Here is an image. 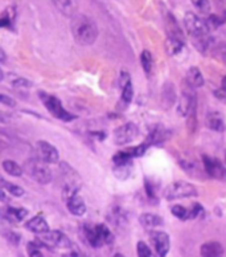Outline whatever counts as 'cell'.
Masks as SVG:
<instances>
[{"label": "cell", "mask_w": 226, "mask_h": 257, "mask_svg": "<svg viewBox=\"0 0 226 257\" xmlns=\"http://www.w3.org/2000/svg\"><path fill=\"white\" fill-rule=\"evenodd\" d=\"M98 27L91 18L86 15H76L72 19V35L80 45H93L98 39Z\"/></svg>", "instance_id": "obj_1"}, {"label": "cell", "mask_w": 226, "mask_h": 257, "mask_svg": "<svg viewBox=\"0 0 226 257\" xmlns=\"http://www.w3.org/2000/svg\"><path fill=\"white\" fill-rule=\"evenodd\" d=\"M198 192L197 188L194 187L193 184L185 180H176L172 182L164 188L163 191V196L165 200L172 202V200H177V199H184V198H196Z\"/></svg>", "instance_id": "obj_2"}, {"label": "cell", "mask_w": 226, "mask_h": 257, "mask_svg": "<svg viewBox=\"0 0 226 257\" xmlns=\"http://www.w3.org/2000/svg\"><path fill=\"white\" fill-rule=\"evenodd\" d=\"M39 98L41 99V102L44 103V106L47 107V110L53 115L55 118L60 119V121L64 122H70L74 121L77 118V115L69 113L66 110L65 107L62 106L61 101H60L57 97L52 96L49 93L45 92H39Z\"/></svg>", "instance_id": "obj_3"}, {"label": "cell", "mask_w": 226, "mask_h": 257, "mask_svg": "<svg viewBox=\"0 0 226 257\" xmlns=\"http://www.w3.org/2000/svg\"><path fill=\"white\" fill-rule=\"evenodd\" d=\"M184 28L193 40L209 36V28L205 20H202L193 12H186L184 16Z\"/></svg>", "instance_id": "obj_4"}, {"label": "cell", "mask_w": 226, "mask_h": 257, "mask_svg": "<svg viewBox=\"0 0 226 257\" xmlns=\"http://www.w3.org/2000/svg\"><path fill=\"white\" fill-rule=\"evenodd\" d=\"M60 170H61L64 183H65V186H64V198L66 200L70 196L78 194V190L81 187L80 175L69 165H66V163H61Z\"/></svg>", "instance_id": "obj_5"}, {"label": "cell", "mask_w": 226, "mask_h": 257, "mask_svg": "<svg viewBox=\"0 0 226 257\" xmlns=\"http://www.w3.org/2000/svg\"><path fill=\"white\" fill-rule=\"evenodd\" d=\"M39 246H47V248H61V249H69L73 246L70 239L61 231H49L45 235H41V239L37 240Z\"/></svg>", "instance_id": "obj_6"}, {"label": "cell", "mask_w": 226, "mask_h": 257, "mask_svg": "<svg viewBox=\"0 0 226 257\" xmlns=\"http://www.w3.org/2000/svg\"><path fill=\"white\" fill-rule=\"evenodd\" d=\"M139 128L134 122H127L114 130L113 140L117 146H126L138 137Z\"/></svg>", "instance_id": "obj_7"}, {"label": "cell", "mask_w": 226, "mask_h": 257, "mask_svg": "<svg viewBox=\"0 0 226 257\" xmlns=\"http://www.w3.org/2000/svg\"><path fill=\"white\" fill-rule=\"evenodd\" d=\"M201 161H202V167H204L205 174L209 178L218 180L226 179V167L223 166L222 162L215 158H211L209 155H202Z\"/></svg>", "instance_id": "obj_8"}, {"label": "cell", "mask_w": 226, "mask_h": 257, "mask_svg": "<svg viewBox=\"0 0 226 257\" xmlns=\"http://www.w3.org/2000/svg\"><path fill=\"white\" fill-rule=\"evenodd\" d=\"M27 171L30 174L33 179L36 180L37 183L40 184H48L52 180V173L51 170L48 169V166L44 162L39 161H31L27 163Z\"/></svg>", "instance_id": "obj_9"}, {"label": "cell", "mask_w": 226, "mask_h": 257, "mask_svg": "<svg viewBox=\"0 0 226 257\" xmlns=\"http://www.w3.org/2000/svg\"><path fill=\"white\" fill-rule=\"evenodd\" d=\"M150 240L157 257H167L171 249V239L164 231H152L150 233Z\"/></svg>", "instance_id": "obj_10"}, {"label": "cell", "mask_w": 226, "mask_h": 257, "mask_svg": "<svg viewBox=\"0 0 226 257\" xmlns=\"http://www.w3.org/2000/svg\"><path fill=\"white\" fill-rule=\"evenodd\" d=\"M36 150H37V157L41 162L44 163H57L60 159V154L57 149L53 145L48 144L45 141H39L36 144Z\"/></svg>", "instance_id": "obj_11"}, {"label": "cell", "mask_w": 226, "mask_h": 257, "mask_svg": "<svg viewBox=\"0 0 226 257\" xmlns=\"http://www.w3.org/2000/svg\"><path fill=\"white\" fill-rule=\"evenodd\" d=\"M177 162H179L180 167H181L182 171H185L186 174H189L190 177H196L198 179L202 180L204 175H206L204 171V167H200V165L194 161L192 157H180L177 158Z\"/></svg>", "instance_id": "obj_12"}, {"label": "cell", "mask_w": 226, "mask_h": 257, "mask_svg": "<svg viewBox=\"0 0 226 257\" xmlns=\"http://www.w3.org/2000/svg\"><path fill=\"white\" fill-rule=\"evenodd\" d=\"M169 136H171V132L168 128L161 125H156L151 128L150 134L146 137V140L150 142L151 146H157V145L164 144L169 138Z\"/></svg>", "instance_id": "obj_13"}, {"label": "cell", "mask_w": 226, "mask_h": 257, "mask_svg": "<svg viewBox=\"0 0 226 257\" xmlns=\"http://www.w3.org/2000/svg\"><path fill=\"white\" fill-rule=\"evenodd\" d=\"M0 216L11 223H20L28 216L26 208H15V207H4L0 209Z\"/></svg>", "instance_id": "obj_14"}, {"label": "cell", "mask_w": 226, "mask_h": 257, "mask_svg": "<svg viewBox=\"0 0 226 257\" xmlns=\"http://www.w3.org/2000/svg\"><path fill=\"white\" fill-rule=\"evenodd\" d=\"M200 254L201 257H223L225 249L221 242L208 241L200 246Z\"/></svg>", "instance_id": "obj_15"}, {"label": "cell", "mask_w": 226, "mask_h": 257, "mask_svg": "<svg viewBox=\"0 0 226 257\" xmlns=\"http://www.w3.org/2000/svg\"><path fill=\"white\" fill-rule=\"evenodd\" d=\"M26 228L28 231L33 232V233H37V235H45V233H48V232L51 231L47 220H45L41 215L33 216L31 220L27 221Z\"/></svg>", "instance_id": "obj_16"}, {"label": "cell", "mask_w": 226, "mask_h": 257, "mask_svg": "<svg viewBox=\"0 0 226 257\" xmlns=\"http://www.w3.org/2000/svg\"><path fill=\"white\" fill-rule=\"evenodd\" d=\"M66 207L69 209V212L74 216H84L86 213V204H85L84 199L81 198L78 194L66 199Z\"/></svg>", "instance_id": "obj_17"}, {"label": "cell", "mask_w": 226, "mask_h": 257, "mask_svg": "<svg viewBox=\"0 0 226 257\" xmlns=\"http://www.w3.org/2000/svg\"><path fill=\"white\" fill-rule=\"evenodd\" d=\"M53 3L62 15L69 16V18L77 15V10H78L77 0H53Z\"/></svg>", "instance_id": "obj_18"}, {"label": "cell", "mask_w": 226, "mask_h": 257, "mask_svg": "<svg viewBox=\"0 0 226 257\" xmlns=\"http://www.w3.org/2000/svg\"><path fill=\"white\" fill-rule=\"evenodd\" d=\"M139 223L144 228H147V229H153V228L161 227V225L164 224V219L156 215V213L146 212L139 216Z\"/></svg>", "instance_id": "obj_19"}, {"label": "cell", "mask_w": 226, "mask_h": 257, "mask_svg": "<svg viewBox=\"0 0 226 257\" xmlns=\"http://www.w3.org/2000/svg\"><path fill=\"white\" fill-rule=\"evenodd\" d=\"M165 28H167L168 36L177 37V39L184 40V33H182L181 27L179 26V23H177L175 16L169 14V12L165 15Z\"/></svg>", "instance_id": "obj_20"}, {"label": "cell", "mask_w": 226, "mask_h": 257, "mask_svg": "<svg viewBox=\"0 0 226 257\" xmlns=\"http://www.w3.org/2000/svg\"><path fill=\"white\" fill-rule=\"evenodd\" d=\"M185 81L188 84L192 86V88L197 89V88H201V86H204L205 84V78L201 73V70L197 68V66H190L188 72H186V77Z\"/></svg>", "instance_id": "obj_21"}, {"label": "cell", "mask_w": 226, "mask_h": 257, "mask_svg": "<svg viewBox=\"0 0 226 257\" xmlns=\"http://www.w3.org/2000/svg\"><path fill=\"white\" fill-rule=\"evenodd\" d=\"M84 235L86 241L89 242V245L93 246V248H101V246H103V242L101 240V237H99L98 231H97L95 225H84Z\"/></svg>", "instance_id": "obj_22"}, {"label": "cell", "mask_w": 226, "mask_h": 257, "mask_svg": "<svg viewBox=\"0 0 226 257\" xmlns=\"http://www.w3.org/2000/svg\"><path fill=\"white\" fill-rule=\"evenodd\" d=\"M206 122H208L209 128H211L213 132H225V121H223L222 114L218 113V111H209L208 115H206Z\"/></svg>", "instance_id": "obj_23"}, {"label": "cell", "mask_w": 226, "mask_h": 257, "mask_svg": "<svg viewBox=\"0 0 226 257\" xmlns=\"http://www.w3.org/2000/svg\"><path fill=\"white\" fill-rule=\"evenodd\" d=\"M164 48L167 55L169 56H176L179 55L180 52L184 49V40L177 39V37H171L168 36L167 40L164 43Z\"/></svg>", "instance_id": "obj_24"}, {"label": "cell", "mask_w": 226, "mask_h": 257, "mask_svg": "<svg viewBox=\"0 0 226 257\" xmlns=\"http://www.w3.org/2000/svg\"><path fill=\"white\" fill-rule=\"evenodd\" d=\"M0 188L6 190L8 194H11L12 196H16V198H20V196L24 195V190L20 186H18L15 183H11V182H7L3 177H0Z\"/></svg>", "instance_id": "obj_25"}, {"label": "cell", "mask_w": 226, "mask_h": 257, "mask_svg": "<svg viewBox=\"0 0 226 257\" xmlns=\"http://www.w3.org/2000/svg\"><path fill=\"white\" fill-rule=\"evenodd\" d=\"M97 231H98V235L102 240L103 245H110V244H113L114 240H115V236L111 231H110V228L105 224H97Z\"/></svg>", "instance_id": "obj_26"}, {"label": "cell", "mask_w": 226, "mask_h": 257, "mask_svg": "<svg viewBox=\"0 0 226 257\" xmlns=\"http://www.w3.org/2000/svg\"><path fill=\"white\" fill-rule=\"evenodd\" d=\"M132 159L134 157L128 150L118 151L117 154H114L113 163L114 166H123V165H132Z\"/></svg>", "instance_id": "obj_27"}, {"label": "cell", "mask_w": 226, "mask_h": 257, "mask_svg": "<svg viewBox=\"0 0 226 257\" xmlns=\"http://www.w3.org/2000/svg\"><path fill=\"white\" fill-rule=\"evenodd\" d=\"M2 167H3L4 171L7 174H10L11 177H22L23 175V169L14 161H10V159L4 161L3 163H2Z\"/></svg>", "instance_id": "obj_28"}, {"label": "cell", "mask_w": 226, "mask_h": 257, "mask_svg": "<svg viewBox=\"0 0 226 257\" xmlns=\"http://www.w3.org/2000/svg\"><path fill=\"white\" fill-rule=\"evenodd\" d=\"M16 18V10L15 7H8L6 11L3 12V15L0 18V28H4V27H11L14 20Z\"/></svg>", "instance_id": "obj_29"}, {"label": "cell", "mask_w": 226, "mask_h": 257, "mask_svg": "<svg viewBox=\"0 0 226 257\" xmlns=\"http://www.w3.org/2000/svg\"><path fill=\"white\" fill-rule=\"evenodd\" d=\"M121 90H122V94H121L122 105L127 106L128 103H131L132 98H134V85H132V81H130L127 85H124Z\"/></svg>", "instance_id": "obj_30"}, {"label": "cell", "mask_w": 226, "mask_h": 257, "mask_svg": "<svg viewBox=\"0 0 226 257\" xmlns=\"http://www.w3.org/2000/svg\"><path fill=\"white\" fill-rule=\"evenodd\" d=\"M176 101V94H175V88L172 86L169 82L163 89V102L165 103V106L169 107L172 103H175Z\"/></svg>", "instance_id": "obj_31"}, {"label": "cell", "mask_w": 226, "mask_h": 257, "mask_svg": "<svg viewBox=\"0 0 226 257\" xmlns=\"http://www.w3.org/2000/svg\"><path fill=\"white\" fill-rule=\"evenodd\" d=\"M140 65H142L144 73L148 76L152 70V55H151L150 51H143L140 53Z\"/></svg>", "instance_id": "obj_32"}, {"label": "cell", "mask_w": 226, "mask_h": 257, "mask_svg": "<svg viewBox=\"0 0 226 257\" xmlns=\"http://www.w3.org/2000/svg\"><path fill=\"white\" fill-rule=\"evenodd\" d=\"M132 171V165H123V166H114L113 173L118 179L124 180L127 179L131 175Z\"/></svg>", "instance_id": "obj_33"}, {"label": "cell", "mask_w": 226, "mask_h": 257, "mask_svg": "<svg viewBox=\"0 0 226 257\" xmlns=\"http://www.w3.org/2000/svg\"><path fill=\"white\" fill-rule=\"evenodd\" d=\"M136 253H138V257H157L156 253L151 249V246L144 241H138Z\"/></svg>", "instance_id": "obj_34"}, {"label": "cell", "mask_w": 226, "mask_h": 257, "mask_svg": "<svg viewBox=\"0 0 226 257\" xmlns=\"http://www.w3.org/2000/svg\"><path fill=\"white\" fill-rule=\"evenodd\" d=\"M171 213L175 217H177L179 220L186 221L189 220V215H188V208L181 204H175V206L171 208Z\"/></svg>", "instance_id": "obj_35"}, {"label": "cell", "mask_w": 226, "mask_h": 257, "mask_svg": "<svg viewBox=\"0 0 226 257\" xmlns=\"http://www.w3.org/2000/svg\"><path fill=\"white\" fill-rule=\"evenodd\" d=\"M144 190H146L147 198L150 199V200H157L156 186H155L152 180H150L148 178L144 179Z\"/></svg>", "instance_id": "obj_36"}, {"label": "cell", "mask_w": 226, "mask_h": 257, "mask_svg": "<svg viewBox=\"0 0 226 257\" xmlns=\"http://www.w3.org/2000/svg\"><path fill=\"white\" fill-rule=\"evenodd\" d=\"M205 23H206L209 31H213L222 26L223 23H225V20H223V18H221V16L218 15H209L208 19L205 20Z\"/></svg>", "instance_id": "obj_37"}, {"label": "cell", "mask_w": 226, "mask_h": 257, "mask_svg": "<svg viewBox=\"0 0 226 257\" xmlns=\"http://www.w3.org/2000/svg\"><path fill=\"white\" fill-rule=\"evenodd\" d=\"M197 11L201 14H209L210 12V3L209 0H190Z\"/></svg>", "instance_id": "obj_38"}, {"label": "cell", "mask_w": 226, "mask_h": 257, "mask_svg": "<svg viewBox=\"0 0 226 257\" xmlns=\"http://www.w3.org/2000/svg\"><path fill=\"white\" fill-rule=\"evenodd\" d=\"M202 212H204V208H202V206H201L200 203H193V204H190V207L188 208L189 220H194V219H197V217L200 216Z\"/></svg>", "instance_id": "obj_39"}, {"label": "cell", "mask_w": 226, "mask_h": 257, "mask_svg": "<svg viewBox=\"0 0 226 257\" xmlns=\"http://www.w3.org/2000/svg\"><path fill=\"white\" fill-rule=\"evenodd\" d=\"M27 252H28V256L30 257H44L43 252L40 250V246H39V244L36 241L28 242Z\"/></svg>", "instance_id": "obj_40"}, {"label": "cell", "mask_w": 226, "mask_h": 257, "mask_svg": "<svg viewBox=\"0 0 226 257\" xmlns=\"http://www.w3.org/2000/svg\"><path fill=\"white\" fill-rule=\"evenodd\" d=\"M3 236L4 239L7 240L8 242L14 244V245H18L19 242H20V240H22V236L18 235V233L14 231H3Z\"/></svg>", "instance_id": "obj_41"}, {"label": "cell", "mask_w": 226, "mask_h": 257, "mask_svg": "<svg viewBox=\"0 0 226 257\" xmlns=\"http://www.w3.org/2000/svg\"><path fill=\"white\" fill-rule=\"evenodd\" d=\"M0 103L2 105H6V106L10 107H15L16 106V101L12 97L7 96V94H2L0 93Z\"/></svg>", "instance_id": "obj_42"}, {"label": "cell", "mask_w": 226, "mask_h": 257, "mask_svg": "<svg viewBox=\"0 0 226 257\" xmlns=\"http://www.w3.org/2000/svg\"><path fill=\"white\" fill-rule=\"evenodd\" d=\"M31 82L28 80H24V78H16L14 81V88L16 89H22V88H30Z\"/></svg>", "instance_id": "obj_43"}, {"label": "cell", "mask_w": 226, "mask_h": 257, "mask_svg": "<svg viewBox=\"0 0 226 257\" xmlns=\"http://www.w3.org/2000/svg\"><path fill=\"white\" fill-rule=\"evenodd\" d=\"M130 81H131V77H130L128 72H126V70L121 72V76H119V86H121V89L123 88L124 85H127Z\"/></svg>", "instance_id": "obj_44"}, {"label": "cell", "mask_w": 226, "mask_h": 257, "mask_svg": "<svg viewBox=\"0 0 226 257\" xmlns=\"http://www.w3.org/2000/svg\"><path fill=\"white\" fill-rule=\"evenodd\" d=\"M70 256L72 257H89L88 254L85 253V252H82V250H80V249H77V248L72 249V253H70Z\"/></svg>", "instance_id": "obj_45"}, {"label": "cell", "mask_w": 226, "mask_h": 257, "mask_svg": "<svg viewBox=\"0 0 226 257\" xmlns=\"http://www.w3.org/2000/svg\"><path fill=\"white\" fill-rule=\"evenodd\" d=\"M4 134L2 132H0V147H3V146H6V145H7V142H6V138H4Z\"/></svg>", "instance_id": "obj_46"}, {"label": "cell", "mask_w": 226, "mask_h": 257, "mask_svg": "<svg viewBox=\"0 0 226 257\" xmlns=\"http://www.w3.org/2000/svg\"><path fill=\"white\" fill-rule=\"evenodd\" d=\"M0 61H6V53L2 48H0Z\"/></svg>", "instance_id": "obj_47"}, {"label": "cell", "mask_w": 226, "mask_h": 257, "mask_svg": "<svg viewBox=\"0 0 226 257\" xmlns=\"http://www.w3.org/2000/svg\"><path fill=\"white\" fill-rule=\"evenodd\" d=\"M4 80V73H3V70L0 69V82Z\"/></svg>", "instance_id": "obj_48"}, {"label": "cell", "mask_w": 226, "mask_h": 257, "mask_svg": "<svg viewBox=\"0 0 226 257\" xmlns=\"http://www.w3.org/2000/svg\"><path fill=\"white\" fill-rule=\"evenodd\" d=\"M222 86L223 88H226V76L222 78Z\"/></svg>", "instance_id": "obj_49"}, {"label": "cell", "mask_w": 226, "mask_h": 257, "mask_svg": "<svg viewBox=\"0 0 226 257\" xmlns=\"http://www.w3.org/2000/svg\"><path fill=\"white\" fill-rule=\"evenodd\" d=\"M113 257H126V256H123V254H122V253H115Z\"/></svg>", "instance_id": "obj_50"}, {"label": "cell", "mask_w": 226, "mask_h": 257, "mask_svg": "<svg viewBox=\"0 0 226 257\" xmlns=\"http://www.w3.org/2000/svg\"><path fill=\"white\" fill-rule=\"evenodd\" d=\"M223 20H225V23H226V11L223 12Z\"/></svg>", "instance_id": "obj_51"}, {"label": "cell", "mask_w": 226, "mask_h": 257, "mask_svg": "<svg viewBox=\"0 0 226 257\" xmlns=\"http://www.w3.org/2000/svg\"><path fill=\"white\" fill-rule=\"evenodd\" d=\"M225 163H226V151H225Z\"/></svg>", "instance_id": "obj_52"}]
</instances>
